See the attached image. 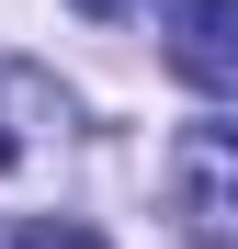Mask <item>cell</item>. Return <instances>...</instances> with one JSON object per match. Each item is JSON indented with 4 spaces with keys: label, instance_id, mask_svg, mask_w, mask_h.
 Wrapping results in <instances>:
<instances>
[{
    "label": "cell",
    "instance_id": "obj_3",
    "mask_svg": "<svg viewBox=\"0 0 238 249\" xmlns=\"http://www.w3.org/2000/svg\"><path fill=\"white\" fill-rule=\"evenodd\" d=\"M46 124H57V91H46L34 68L0 57V170H23V159L46 147Z\"/></svg>",
    "mask_w": 238,
    "mask_h": 249
},
{
    "label": "cell",
    "instance_id": "obj_5",
    "mask_svg": "<svg viewBox=\"0 0 238 249\" xmlns=\"http://www.w3.org/2000/svg\"><path fill=\"white\" fill-rule=\"evenodd\" d=\"M79 12H91V23H113V12H136V0H79Z\"/></svg>",
    "mask_w": 238,
    "mask_h": 249
},
{
    "label": "cell",
    "instance_id": "obj_2",
    "mask_svg": "<svg viewBox=\"0 0 238 249\" xmlns=\"http://www.w3.org/2000/svg\"><path fill=\"white\" fill-rule=\"evenodd\" d=\"M170 68L193 91H238V0H170Z\"/></svg>",
    "mask_w": 238,
    "mask_h": 249
},
{
    "label": "cell",
    "instance_id": "obj_1",
    "mask_svg": "<svg viewBox=\"0 0 238 249\" xmlns=\"http://www.w3.org/2000/svg\"><path fill=\"white\" fill-rule=\"evenodd\" d=\"M170 215L204 249L238 238V124H182L170 136Z\"/></svg>",
    "mask_w": 238,
    "mask_h": 249
},
{
    "label": "cell",
    "instance_id": "obj_4",
    "mask_svg": "<svg viewBox=\"0 0 238 249\" xmlns=\"http://www.w3.org/2000/svg\"><path fill=\"white\" fill-rule=\"evenodd\" d=\"M12 249H102V227H79V215H46V227H23Z\"/></svg>",
    "mask_w": 238,
    "mask_h": 249
}]
</instances>
